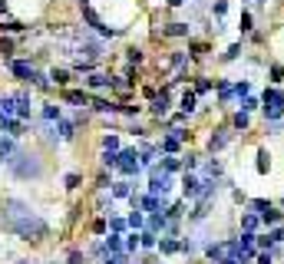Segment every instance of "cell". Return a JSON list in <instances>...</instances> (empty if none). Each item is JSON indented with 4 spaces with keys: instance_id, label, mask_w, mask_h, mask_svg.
Listing matches in <instances>:
<instances>
[{
    "instance_id": "cell-1",
    "label": "cell",
    "mask_w": 284,
    "mask_h": 264,
    "mask_svg": "<svg viewBox=\"0 0 284 264\" xmlns=\"http://www.w3.org/2000/svg\"><path fill=\"white\" fill-rule=\"evenodd\" d=\"M0 228L10 231V234H17L20 241H43L46 231H50V225L20 198H7L4 201V208H0Z\"/></svg>"
},
{
    "instance_id": "cell-2",
    "label": "cell",
    "mask_w": 284,
    "mask_h": 264,
    "mask_svg": "<svg viewBox=\"0 0 284 264\" xmlns=\"http://www.w3.org/2000/svg\"><path fill=\"white\" fill-rule=\"evenodd\" d=\"M7 165H10L13 178H20V182H37V178H43V159L33 155V152H17L13 159H7Z\"/></svg>"
},
{
    "instance_id": "cell-3",
    "label": "cell",
    "mask_w": 284,
    "mask_h": 264,
    "mask_svg": "<svg viewBox=\"0 0 284 264\" xmlns=\"http://www.w3.org/2000/svg\"><path fill=\"white\" fill-rule=\"evenodd\" d=\"M261 109H265V119H284V89L271 86L261 93Z\"/></svg>"
},
{
    "instance_id": "cell-4",
    "label": "cell",
    "mask_w": 284,
    "mask_h": 264,
    "mask_svg": "<svg viewBox=\"0 0 284 264\" xmlns=\"http://www.w3.org/2000/svg\"><path fill=\"white\" fill-rule=\"evenodd\" d=\"M172 189V172H165L162 165H152V178H149V195H165Z\"/></svg>"
},
{
    "instance_id": "cell-5",
    "label": "cell",
    "mask_w": 284,
    "mask_h": 264,
    "mask_svg": "<svg viewBox=\"0 0 284 264\" xmlns=\"http://www.w3.org/2000/svg\"><path fill=\"white\" fill-rule=\"evenodd\" d=\"M116 169H119L122 175H136V172L142 169L139 152H136V149H122V152H119V165H116Z\"/></svg>"
},
{
    "instance_id": "cell-6",
    "label": "cell",
    "mask_w": 284,
    "mask_h": 264,
    "mask_svg": "<svg viewBox=\"0 0 284 264\" xmlns=\"http://www.w3.org/2000/svg\"><path fill=\"white\" fill-rule=\"evenodd\" d=\"M202 195V175H195V172H185L182 175V198H198Z\"/></svg>"
},
{
    "instance_id": "cell-7",
    "label": "cell",
    "mask_w": 284,
    "mask_h": 264,
    "mask_svg": "<svg viewBox=\"0 0 284 264\" xmlns=\"http://www.w3.org/2000/svg\"><path fill=\"white\" fill-rule=\"evenodd\" d=\"M231 136H235V129H231V126L215 129V132H212V139H209V152H221L228 142H231Z\"/></svg>"
},
{
    "instance_id": "cell-8",
    "label": "cell",
    "mask_w": 284,
    "mask_h": 264,
    "mask_svg": "<svg viewBox=\"0 0 284 264\" xmlns=\"http://www.w3.org/2000/svg\"><path fill=\"white\" fill-rule=\"evenodd\" d=\"M215 93H218V102H221V106H228V102L235 99V83H228V80H215Z\"/></svg>"
},
{
    "instance_id": "cell-9",
    "label": "cell",
    "mask_w": 284,
    "mask_h": 264,
    "mask_svg": "<svg viewBox=\"0 0 284 264\" xmlns=\"http://www.w3.org/2000/svg\"><path fill=\"white\" fill-rule=\"evenodd\" d=\"M10 73L17 76V80H33V63H27V60H10Z\"/></svg>"
},
{
    "instance_id": "cell-10",
    "label": "cell",
    "mask_w": 284,
    "mask_h": 264,
    "mask_svg": "<svg viewBox=\"0 0 284 264\" xmlns=\"http://www.w3.org/2000/svg\"><path fill=\"white\" fill-rule=\"evenodd\" d=\"M152 116H159V119H162L165 113H169V89H162V93H156L152 96Z\"/></svg>"
},
{
    "instance_id": "cell-11",
    "label": "cell",
    "mask_w": 284,
    "mask_h": 264,
    "mask_svg": "<svg viewBox=\"0 0 284 264\" xmlns=\"http://www.w3.org/2000/svg\"><path fill=\"white\" fill-rule=\"evenodd\" d=\"M198 109V96L195 93H189V89H185L182 93V99H178V113H185V116H192Z\"/></svg>"
},
{
    "instance_id": "cell-12",
    "label": "cell",
    "mask_w": 284,
    "mask_h": 264,
    "mask_svg": "<svg viewBox=\"0 0 284 264\" xmlns=\"http://www.w3.org/2000/svg\"><path fill=\"white\" fill-rule=\"evenodd\" d=\"M254 172H258V175H268V172H271V152H268V149H258V159H254Z\"/></svg>"
},
{
    "instance_id": "cell-13",
    "label": "cell",
    "mask_w": 284,
    "mask_h": 264,
    "mask_svg": "<svg viewBox=\"0 0 284 264\" xmlns=\"http://www.w3.org/2000/svg\"><path fill=\"white\" fill-rule=\"evenodd\" d=\"M261 228V215H254V212H241V231H258Z\"/></svg>"
},
{
    "instance_id": "cell-14",
    "label": "cell",
    "mask_w": 284,
    "mask_h": 264,
    "mask_svg": "<svg viewBox=\"0 0 284 264\" xmlns=\"http://www.w3.org/2000/svg\"><path fill=\"white\" fill-rule=\"evenodd\" d=\"M159 254H169V258H172V254H182V241H175L172 234H169V238H162V241H159Z\"/></svg>"
},
{
    "instance_id": "cell-15",
    "label": "cell",
    "mask_w": 284,
    "mask_h": 264,
    "mask_svg": "<svg viewBox=\"0 0 284 264\" xmlns=\"http://www.w3.org/2000/svg\"><path fill=\"white\" fill-rule=\"evenodd\" d=\"M86 86L89 89H106V86H113V76H106V73H93L86 80Z\"/></svg>"
},
{
    "instance_id": "cell-16",
    "label": "cell",
    "mask_w": 284,
    "mask_h": 264,
    "mask_svg": "<svg viewBox=\"0 0 284 264\" xmlns=\"http://www.w3.org/2000/svg\"><path fill=\"white\" fill-rule=\"evenodd\" d=\"M248 208H251L254 215H261V218H265V215L271 212L274 205H271V201H268V198H248Z\"/></svg>"
},
{
    "instance_id": "cell-17",
    "label": "cell",
    "mask_w": 284,
    "mask_h": 264,
    "mask_svg": "<svg viewBox=\"0 0 284 264\" xmlns=\"http://www.w3.org/2000/svg\"><path fill=\"white\" fill-rule=\"evenodd\" d=\"M248 126H251V116L238 109V113L231 116V129H235V132H248Z\"/></svg>"
},
{
    "instance_id": "cell-18",
    "label": "cell",
    "mask_w": 284,
    "mask_h": 264,
    "mask_svg": "<svg viewBox=\"0 0 284 264\" xmlns=\"http://www.w3.org/2000/svg\"><path fill=\"white\" fill-rule=\"evenodd\" d=\"M63 99H66V102H73V106H89V96H86V93H80V89H66Z\"/></svg>"
},
{
    "instance_id": "cell-19",
    "label": "cell",
    "mask_w": 284,
    "mask_h": 264,
    "mask_svg": "<svg viewBox=\"0 0 284 264\" xmlns=\"http://www.w3.org/2000/svg\"><path fill=\"white\" fill-rule=\"evenodd\" d=\"M162 33H165V37H189V33H192V27H189V23H169Z\"/></svg>"
},
{
    "instance_id": "cell-20",
    "label": "cell",
    "mask_w": 284,
    "mask_h": 264,
    "mask_svg": "<svg viewBox=\"0 0 284 264\" xmlns=\"http://www.w3.org/2000/svg\"><path fill=\"white\" fill-rule=\"evenodd\" d=\"M238 109H241V113H248V116H251L254 109H261V99H258V96L251 93V96H245V99L238 102Z\"/></svg>"
},
{
    "instance_id": "cell-21",
    "label": "cell",
    "mask_w": 284,
    "mask_h": 264,
    "mask_svg": "<svg viewBox=\"0 0 284 264\" xmlns=\"http://www.w3.org/2000/svg\"><path fill=\"white\" fill-rule=\"evenodd\" d=\"M212 89H215V83L209 76H195V89H192L195 96H205V93H212Z\"/></svg>"
},
{
    "instance_id": "cell-22",
    "label": "cell",
    "mask_w": 284,
    "mask_h": 264,
    "mask_svg": "<svg viewBox=\"0 0 284 264\" xmlns=\"http://www.w3.org/2000/svg\"><path fill=\"white\" fill-rule=\"evenodd\" d=\"M113 198H133V185L129 182H113Z\"/></svg>"
},
{
    "instance_id": "cell-23",
    "label": "cell",
    "mask_w": 284,
    "mask_h": 264,
    "mask_svg": "<svg viewBox=\"0 0 284 264\" xmlns=\"http://www.w3.org/2000/svg\"><path fill=\"white\" fill-rule=\"evenodd\" d=\"M281 218H284V212H278V208H271V212L261 218V225L265 228H274V225H281Z\"/></svg>"
},
{
    "instance_id": "cell-24",
    "label": "cell",
    "mask_w": 284,
    "mask_h": 264,
    "mask_svg": "<svg viewBox=\"0 0 284 264\" xmlns=\"http://www.w3.org/2000/svg\"><path fill=\"white\" fill-rule=\"evenodd\" d=\"M245 96H251V83H248V80H238V83H235V99H245Z\"/></svg>"
},
{
    "instance_id": "cell-25",
    "label": "cell",
    "mask_w": 284,
    "mask_h": 264,
    "mask_svg": "<svg viewBox=\"0 0 284 264\" xmlns=\"http://www.w3.org/2000/svg\"><path fill=\"white\" fill-rule=\"evenodd\" d=\"M241 53H245V46H241V43H231L225 53H221V60H225V63H231V60H238Z\"/></svg>"
},
{
    "instance_id": "cell-26",
    "label": "cell",
    "mask_w": 284,
    "mask_h": 264,
    "mask_svg": "<svg viewBox=\"0 0 284 264\" xmlns=\"http://www.w3.org/2000/svg\"><path fill=\"white\" fill-rule=\"evenodd\" d=\"M162 169L165 172H178V169H185V165H182V159H178V155H165L162 159Z\"/></svg>"
},
{
    "instance_id": "cell-27",
    "label": "cell",
    "mask_w": 284,
    "mask_h": 264,
    "mask_svg": "<svg viewBox=\"0 0 284 264\" xmlns=\"http://www.w3.org/2000/svg\"><path fill=\"white\" fill-rule=\"evenodd\" d=\"M73 136H76V122L60 119V139H73Z\"/></svg>"
},
{
    "instance_id": "cell-28",
    "label": "cell",
    "mask_w": 284,
    "mask_h": 264,
    "mask_svg": "<svg viewBox=\"0 0 284 264\" xmlns=\"http://www.w3.org/2000/svg\"><path fill=\"white\" fill-rule=\"evenodd\" d=\"M102 152H119V136H102Z\"/></svg>"
},
{
    "instance_id": "cell-29",
    "label": "cell",
    "mask_w": 284,
    "mask_h": 264,
    "mask_svg": "<svg viewBox=\"0 0 284 264\" xmlns=\"http://www.w3.org/2000/svg\"><path fill=\"white\" fill-rule=\"evenodd\" d=\"M265 129H268V136H281V132H284V119H265Z\"/></svg>"
},
{
    "instance_id": "cell-30",
    "label": "cell",
    "mask_w": 284,
    "mask_h": 264,
    "mask_svg": "<svg viewBox=\"0 0 284 264\" xmlns=\"http://www.w3.org/2000/svg\"><path fill=\"white\" fill-rule=\"evenodd\" d=\"M60 116H63V113H60V106H53V102H46V106H43V119L46 122H53V119L60 122Z\"/></svg>"
},
{
    "instance_id": "cell-31",
    "label": "cell",
    "mask_w": 284,
    "mask_h": 264,
    "mask_svg": "<svg viewBox=\"0 0 284 264\" xmlns=\"http://www.w3.org/2000/svg\"><path fill=\"white\" fill-rule=\"evenodd\" d=\"M50 80L57 83V86H66V83H70V69H53Z\"/></svg>"
},
{
    "instance_id": "cell-32",
    "label": "cell",
    "mask_w": 284,
    "mask_h": 264,
    "mask_svg": "<svg viewBox=\"0 0 284 264\" xmlns=\"http://www.w3.org/2000/svg\"><path fill=\"white\" fill-rule=\"evenodd\" d=\"M238 30H241V33H251V30H254V17H251V13H241Z\"/></svg>"
},
{
    "instance_id": "cell-33",
    "label": "cell",
    "mask_w": 284,
    "mask_h": 264,
    "mask_svg": "<svg viewBox=\"0 0 284 264\" xmlns=\"http://www.w3.org/2000/svg\"><path fill=\"white\" fill-rule=\"evenodd\" d=\"M142 225H145L142 212H139V208H133V215H129V228H136V231H142Z\"/></svg>"
},
{
    "instance_id": "cell-34",
    "label": "cell",
    "mask_w": 284,
    "mask_h": 264,
    "mask_svg": "<svg viewBox=\"0 0 284 264\" xmlns=\"http://www.w3.org/2000/svg\"><path fill=\"white\" fill-rule=\"evenodd\" d=\"M225 13H228V0H215V4H212V17H225Z\"/></svg>"
},
{
    "instance_id": "cell-35",
    "label": "cell",
    "mask_w": 284,
    "mask_h": 264,
    "mask_svg": "<svg viewBox=\"0 0 284 264\" xmlns=\"http://www.w3.org/2000/svg\"><path fill=\"white\" fill-rule=\"evenodd\" d=\"M139 245H142V248H156L159 241H156V234H152V231H142V234H139Z\"/></svg>"
},
{
    "instance_id": "cell-36",
    "label": "cell",
    "mask_w": 284,
    "mask_h": 264,
    "mask_svg": "<svg viewBox=\"0 0 284 264\" xmlns=\"http://www.w3.org/2000/svg\"><path fill=\"white\" fill-rule=\"evenodd\" d=\"M268 76H271L274 86H278V83H284V66H271V69H268Z\"/></svg>"
},
{
    "instance_id": "cell-37",
    "label": "cell",
    "mask_w": 284,
    "mask_h": 264,
    "mask_svg": "<svg viewBox=\"0 0 284 264\" xmlns=\"http://www.w3.org/2000/svg\"><path fill=\"white\" fill-rule=\"evenodd\" d=\"M126 60H129V63H142V50H139V46H129V50H126Z\"/></svg>"
},
{
    "instance_id": "cell-38",
    "label": "cell",
    "mask_w": 284,
    "mask_h": 264,
    "mask_svg": "<svg viewBox=\"0 0 284 264\" xmlns=\"http://www.w3.org/2000/svg\"><path fill=\"white\" fill-rule=\"evenodd\" d=\"M109 228H113L116 234H122V231L129 228V221H122V218H109Z\"/></svg>"
},
{
    "instance_id": "cell-39",
    "label": "cell",
    "mask_w": 284,
    "mask_h": 264,
    "mask_svg": "<svg viewBox=\"0 0 284 264\" xmlns=\"http://www.w3.org/2000/svg\"><path fill=\"white\" fill-rule=\"evenodd\" d=\"M254 261H258V264H274V251H258V254H254Z\"/></svg>"
},
{
    "instance_id": "cell-40",
    "label": "cell",
    "mask_w": 284,
    "mask_h": 264,
    "mask_svg": "<svg viewBox=\"0 0 284 264\" xmlns=\"http://www.w3.org/2000/svg\"><path fill=\"white\" fill-rule=\"evenodd\" d=\"M185 60H189V53H172V57H169V66H185Z\"/></svg>"
},
{
    "instance_id": "cell-41",
    "label": "cell",
    "mask_w": 284,
    "mask_h": 264,
    "mask_svg": "<svg viewBox=\"0 0 284 264\" xmlns=\"http://www.w3.org/2000/svg\"><path fill=\"white\" fill-rule=\"evenodd\" d=\"M136 248H142L139 245V234H129V238H126V254H133Z\"/></svg>"
},
{
    "instance_id": "cell-42",
    "label": "cell",
    "mask_w": 284,
    "mask_h": 264,
    "mask_svg": "<svg viewBox=\"0 0 284 264\" xmlns=\"http://www.w3.org/2000/svg\"><path fill=\"white\" fill-rule=\"evenodd\" d=\"M80 182H83V178L76 175V172H70V175H66V189H70V192H73V189H80Z\"/></svg>"
},
{
    "instance_id": "cell-43",
    "label": "cell",
    "mask_w": 284,
    "mask_h": 264,
    "mask_svg": "<svg viewBox=\"0 0 284 264\" xmlns=\"http://www.w3.org/2000/svg\"><path fill=\"white\" fill-rule=\"evenodd\" d=\"M129 254H106V264H126Z\"/></svg>"
},
{
    "instance_id": "cell-44",
    "label": "cell",
    "mask_w": 284,
    "mask_h": 264,
    "mask_svg": "<svg viewBox=\"0 0 284 264\" xmlns=\"http://www.w3.org/2000/svg\"><path fill=\"white\" fill-rule=\"evenodd\" d=\"M66 264H86V254H83V251H70V261H66Z\"/></svg>"
},
{
    "instance_id": "cell-45",
    "label": "cell",
    "mask_w": 284,
    "mask_h": 264,
    "mask_svg": "<svg viewBox=\"0 0 284 264\" xmlns=\"http://www.w3.org/2000/svg\"><path fill=\"white\" fill-rule=\"evenodd\" d=\"M231 198L238 201V205H245V201H248V198H245V192H241V189H231Z\"/></svg>"
},
{
    "instance_id": "cell-46",
    "label": "cell",
    "mask_w": 284,
    "mask_h": 264,
    "mask_svg": "<svg viewBox=\"0 0 284 264\" xmlns=\"http://www.w3.org/2000/svg\"><path fill=\"white\" fill-rule=\"evenodd\" d=\"M10 50H13V43H10V40H4V43H0V53H4L7 60H10Z\"/></svg>"
},
{
    "instance_id": "cell-47",
    "label": "cell",
    "mask_w": 284,
    "mask_h": 264,
    "mask_svg": "<svg viewBox=\"0 0 284 264\" xmlns=\"http://www.w3.org/2000/svg\"><path fill=\"white\" fill-rule=\"evenodd\" d=\"M165 4H169V7H182L185 0H165Z\"/></svg>"
},
{
    "instance_id": "cell-48",
    "label": "cell",
    "mask_w": 284,
    "mask_h": 264,
    "mask_svg": "<svg viewBox=\"0 0 284 264\" xmlns=\"http://www.w3.org/2000/svg\"><path fill=\"white\" fill-rule=\"evenodd\" d=\"M142 264H159V258H142Z\"/></svg>"
},
{
    "instance_id": "cell-49",
    "label": "cell",
    "mask_w": 284,
    "mask_h": 264,
    "mask_svg": "<svg viewBox=\"0 0 284 264\" xmlns=\"http://www.w3.org/2000/svg\"><path fill=\"white\" fill-rule=\"evenodd\" d=\"M17 264H33V261H27V258H23V261H17Z\"/></svg>"
},
{
    "instance_id": "cell-50",
    "label": "cell",
    "mask_w": 284,
    "mask_h": 264,
    "mask_svg": "<svg viewBox=\"0 0 284 264\" xmlns=\"http://www.w3.org/2000/svg\"><path fill=\"white\" fill-rule=\"evenodd\" d=\"M278 251H281V258H284V245H281V248H278Z\"/></svg>"
},
{
    "instance_id": "cell-51",
    "label": "cell",
    "mask_w": 284,
    "mask_h": 264,
    "mask_svg": "<svg viewBox=\"0 0 284 264\" xmlns=\"http://www.w3.org/2000/svg\"><path fill=\"white\" fill-rule=\"evenodd\" d=\"M0 162H4V152H0Z\"/></svg>"
},
{
    "instance_id": "cell-52",
    "label": "cell",
    "mask_w": 284,
    "mask_h": 264,
    "mask_svg": "<svg viewBox=\"0 0 284 264\" xmlns=\"http://www.w3.org/2000/svg\"><path fill=\"white\" fill-rule=\"evenodd\" d=\"M53 264H60V261H53Z\"/></svg>"
},
{
    "instance_id": "cell-53",
    "label": "cell",
    "mask_w": 284,
    "mask_h": 264,
    "mask_svg": "<svg viewBox=\"0 0 284 264\" xmlns=\"http://www.w3.org/2000/svg\"><path fill=\"white\" fill-rule=\"evenodd\" d=\"M281 205H284V198H281Z\"/></svg>"
}]
</instances>
